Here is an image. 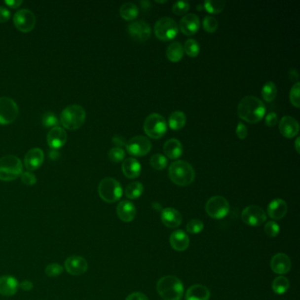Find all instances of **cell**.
I'll return each instance as SVG.
<instances>
[{
    "mask_svg": "<svg viewBox=\"0 0 300 300\" xmlns=\"http://www.w3.org/2000/svg\"><path fill=\"white\" fill-rule=\"evenodd\" d=\"M125 146L129 154L135 157H143L148 154L151 149V143L144 136H137L131 138Z\"/></svg>",
    "mask_w": 300,
    "mask_h": 300,
    "instance_id": "cell-11",
    "label": "cell"
},
{
    "mask_svg": "<svg viewBox=\"0 0 300 300\" xmlns=\"http://www.w3.org/2000/svg\"><path fill=\"white\" fill-rule=\"evenodd\" d=\"M157 291L165 300H180L183 298L184 288L182 281L174 276H163L158 280Z\"/></svg>",
    "mask_w": 300,
    "mask_h": 300,
    "instance_id": "cell-3",
    "label": "cell"
},
{
    "mask_svg": "<svg viewBox=\"0 0 300 300\" xmlns=\"http://www.w3.org/2000/svg\"><path fill=\"white\" fill-rule=\"evenodd\" d=\"M116 213H117L118 218L122 220V222L125 223H130L131 221H133L137 214L136 207L134 204L130 202V201H122L120 202L116 208Z\"/></svg>",
    "mask_w": 300,
    "mask_h": 300,
    "instance_id": "cell-22",
    "label": "cell"
},
{
    "mask_svg": "<svg viewBox=\"0 0 300 300\" xmlns=\"http://www.w3.org/2000/svg\"><path fill=\"white\" fill-rule=\"evenodd\" d=\"M277 95V88L274 82L268 81L262 86V96L266 102H271L276 99Z\"/></svg>",
    "mask_w": 300,
    "mask_h": 300,
    "instance_id": "cell-33",
    "label": "cell"
},
{
    "mask_svg": "<svg viewBox=\"0 0 300 300\" xmlns=\"http://www.w3.org/2000/svg\"><path fill=\"white\" fill-rule=\"evenodd\" d=\"M178 25L169 17H163L156 22L154 33L156 37L161 41H171L178 35Z\"/></svg>",
    "mask_w": 300,
    "mask_h": 300,
    "instance_id": "cell-8",
    "label": "cell"
},
{
    "mask_svg": "<svg viewBox=\"0 0 300 300\" xmlns=\"http://www.w3.org/2000/svg\"><path fill=\"white\" fill-rule=\"evenodd\" d=\"M22 163L14 155H6L0 158V180L10 182L21 176L22 174Z\"/></svg>",
    "mask_w": 300,
    "mask_h": 300,
    "instance_id": "cell-5",
    "label": "cell"
},
{
    "mask_svg": "<svg viewBox=\"0 0 300 300\" xmlns=\"http://www.w3.org/2000/svg\"><path fill=\"white\" fill-rule=\"evenodd\" d=\"M144 130L146 134L152 139L163 138L167 131L166 119L157 113L150 114L145 120Z\"/></svg>",
    "mask_w": 300,
    "mask_h": 300,
    "instance_id": "cell-7",
    "label": "cell"
},
{
    "mask_svg": "<svg viewBox=\"0 0 300 300\" xmlns=\"http://www.w3.org/2000/svg\"><path fill=\"white\" fill-rule=\"evenodd\" d=\"M65 268L72 276H81L88 269L87 261L79 256H70L65 260Z\"/></svg>",
    "mask_w": 300,
    "mask_h": 300,
    "instance_id": "cell-15",
    "label": "cell"
},
{
    "mask_svg": "<svg viewBox=\"0 0 300 300\" xmlns=\"http://www.w3.org/2000/svg\"><path fill=\"white\" fill-rule=\"evenodd\" d=\"M183 152V147L182 143L176 138H171L167 140L164 145V153L170 159H176L180 158Z\"/></svg>",
    "mask_w": 300,
    "mask_h": 300,
    "instance_id": "cell-28",
    "label": "cell"
},
{
    "mask_svg": "<svg viewBox=\"0 0 300 300\" xmlns=\"http://www.w3.org/2000/svg\"><path fill=\"white\" fill-rule=\"evenodd\" d=\"M203 28L206 32H216L219 28V22L214 17L206 16L203 19Z\"/></svg>",
    "mask_w": 300,
    "mask_h": 300,
    "instance_id": "cell-40",
    "label": "cell"
},
{
    "mask_svg": "<svg viewBox=\"0 0 300 300\" xmlns=\"http://www.w3.org/2000/svg\"><path fill=\"white\" fill-rule=\"evenodd\" d=\"M161 221L166 227L175 229L183 222L182 214L174 208H166L161 211Z\"/></svg>",
    "mask_w": 300,
    "mask_h": 300,
    "instance_id": "cell-21",
    "label": "cell"
},
{
    "mask_svg": "<svg viewBox=\"0 0 300 300\" xmlns=\"http://www.w3.org/2000/svg\"><path fill=\"white\" fill-rule=\"evenodd\" d=\"M150 164L155 170H164L168 164V160L166 156L156 153L150 157Z\"/></svg>",
    "mask_w": 300,
    "mask_h": 300,
    "instance_id": "cell-37",
    "label": "cell"
},
{
    "mask_svg": "<svg viewBox=\"0 0 300 300\" xmlns=\"http://www.w3.org/2000/svg\"><path fill=\"white\" fill-rule=\"evenodd\" d=\"M11 17V12L4 6H0V23L6 22Z\"/></svg>",
    "mask_w": 300,
    "mask_h": 300,
    "instance_id": "cell-49",
    "label": "cell"
},
{
    "mask_svg": "<svg viewBox=\"0 0 300 300\" xmlns=\"http://www.w3.org/2000/svg\"><path fill=\"white\" fill-rule=\"evenodd\" d=\"M237 111L239 118L245 122L257 123L264 117L266 107L260 99L249 95L240 100Z\"/></svg>",
    "mask_w": 300,
    "mask_h": 300,
    "instance_id": "cell-1",
    "label": "cell"
},
{
    "mask_svg": "<svg viewBox=\"0 0 300 300\" xmlns=\"http://www.w3.org/2000/svg\"><path fill=\"white\" fill-rule=\"evenodd\" d=\"M156 2H157V3H161V4H162V3H166V1H156Z\"/></svg>",
    "mask_w": 300,
    "mask_h": 300,
    "instance_id": "cell-56",
    "label": "cell"
},
{
    "mask_svg": "<svg viewBox=\"0 0 300 300\" xmlns=\"http://www.w3.org/2000/svg\"><path fill=\"white\" fill-rule=\"evenodd\" d=\"M143 192H144V185L139 182L130 183L126 187L125 195L131 200L139 198L142 195Z\"/></svg>",
    "mask_w": 300,
    "mask_h": 300,
    "instance_id": "cell-32",
    "label": "cell"
},
{
    "mask_svg": "<svg viewBox=\"0 0 300 300\" xmlns=\"http://www.w3.org/2000/svg\"><path fill=\"white\" fill-rule=\"evenodd\" d=\"M204 225L199 219H192L187 225V231L191 234H197L203 231Z\"/></svg>",
    "mask_w": 300,
    "mask_h": 300,
    "instance_id": "cell-43",
    "label": "cell"
},
{
    "mask_svg": "<svg viewBox=\"0 0 300 300\" xmlns=\"http://www.w3.org/2000/svg\"><path fill=\"white\" fill-rule=\"evenodd\" d=\"M270 268L276 274L284 275L292 268V261L287 255L279 253L272 257Z\"/></svg>",
    "mask_w": 300,
    "mask_h": 300,
    "instance_id": "cell-18",
    "label": "cell"
},
{
    "mask_svg": "<svg viewBox=\"0 0 300 300\" xmlns=\"http://www.w3.org/2000/svg\"><path fill=\"white\" fill-rule=\"evenodd\" d=\"M184 52L189 57H196L200 53V45L195 39H188L183 47Z\"/></svg>",
    "mask_w": 300,
    "mask_h": 300,
    "instance_id": "cell-36",
    "label": "cell"
},
{
    "mask_svg": "<svg viewBox=\"0 0 300 300\" xmlns=\"http://www.w3.org/2000/svg\"><path fill=\"white\" fill-rule=\"evenodd\" d=\"M288 206L283 199H275L269 203L268 206V215L274 220H280L287 214Z\"/></svg>",
    "mask_w": 300,
    "mask_h": 300,
    "instance_id": "cell-23",
    "label": "cell"
},
{
    "mask_svg": "<svg viewBox=\"0 0 300 300\" xmlns=\"http://www.w3.org/2000/svg\"><path fill=\"white\" fill-rule=\"evenodd\" d=\"M300 82H297L295 85H293L292 89H291V92H290L291 103L297 109H300Z\"/></svg>",
    "mask_w": 300,
    "mask_h": 300,
    "instance_id": "cell-41",
    "label": "cell"
},
{
    "mask_svg": "<svg viewBox=\"0 0 300 300\" xmlns=\"http://www.w3.org/2000/svg\"><path fill=\"white\" fill-rule=\"evenodd\" d=\"M205 210L208 215L212 219H221L229 213L230 204L223 196L215 195L208 200Z\"/></svg>",
    "mask_w": 300,
    "mask_h": 300,
    "instance_id": "cell-9",
    "label": "cell"
},
{
    "mask_svg": "<svg viewBox=\"0 0 300 300\" xmlns=\"http://www.w3.org/2000/svg\"><path fill=\"white\" fill-rule=\"evenodd\" d=\"M279 131L284 138H293L299 134L300 124L295 118L286 115L280 120Z\"/></svg>",
    "mask_w": 300,
    "mask_h": 300,
    "instance_id": "cell-17",
    "label": "cell"
},
{
    "mask_svg": "<svg viewBox=\"0 0 300 300\" xmlns=\"http://www.w3.org/2000/svg\"><path fill=\"white\" fill-rule=\"evenodd\" d=\"M188 10H189V3L185 2V1H178L175 4H173V7H172V12L178 16L186 14Z\"/></svg>",
    "mask_w": 300,
    "mask_h": 300,
    "instance_id": "cell-44",
    "label": "cell"
},
{
    "mask_svg": "<svg viewBox=\"0 0 300 300\" xmlns=\"http://www.w3.org/2000/svg\"><path fill=\"white\" fill-rule=\"evenodd\" d=\"M67 140V133L61 127H55L50 129L47 137V141L50 148L57 150L65 146Z\"/></svg>",
    "mask_w": 300,
    "mask_h": 300,
    "instance_id": "cell-20",
    "label": "cell"
},
{
    "mask_svg": "<svg viewBox=\"0 0 300 300\" xmlns=\"http://www.w3.org/2000/svg\"><path fill=\"white\" fill-rule=\"evenodd\" d=\"M211 292L209 289L202 284H195L186 292V300H209Z\"/></svg>",
    "mask_w": 300,
    "mask_h": 300,
    "instance_id": "cell-27",
    "label": "cell"
},
{
    "mask_svg": "<svg viewBox=\"0 0 300 300\" xmlns=\"http://www.w3.org/2000/svg\"><path fill=\"white\" fill-rule=\"evenodd\" d=\"M4 3L11 8H17L21 4H22L23 1H21V0H6V1H4Z\"/></svg>",
    "mask_w": 300,
    "mask_h": 300,
    "instance_id": "cell-52",
    "label": "cell"
},
{
    "mask_svg": "<svg viewBox=\"0 0 300 300\" xmlns=\"http://www.w3.org/2000/svg\"><path fill=\"white\" fill-rule=\"evenodd\" d=\"M98 193L106 203H115L122 197V188L115 179L107 177L102 180L99 184Z\"/></svg>",
    "mask_w": 300,
    "mask_h": 300,
    "instance_id": "cell-6",
    "label": "cell"
},
{
    "mask_svg": "<svg viewBox=\"0 0 300 300\" xmlns=\"http://www.w3.org/2000/svg\"><path fill=\"white\" fill-rule=\"evenodd\" d=\"M125 157V152L121 147H114L109 151V158L112 162H122Z\"/></svg>",
    "mask_w": 300,
    "mask_h": 300,
    "instance_id": "cell-39",
    "label": "cell"
},
{
    "mask_svg": "<svg viewBox=\"0 0 300 300\" xmlns=\"http://www.w3.org/2000/svg\"><path fill=\"white\" fill-rule=\"evenodd\" d=\"M138 7L133 3H125L120 7V15L125 21H133L138 16Z\"/></svg>",
    "mask_w": 300,
    "mask_h": 300,
    "instance_id": "cell-31",
    "label": "cell"
},
{
    "mask_svg": "<svg viewBox=\"0 0 300 300\" xmlns=\"http://www.w3.org/2000/svg\"><path fill=\"white\" fill-rule=\"evenodd\" d=\"M264 231L265 233L271 238H275L276 236L279 234L280 226L275 221H269L268 223L265 225L264 227Z\"/></svg>",
    "mask_w": 300,
    "mask_h": 300,
    "instance_id": "cell-45",
    "label": "cell"
},
{
    "mask_svg": "<svg viewBox=\"0 0 300 300\" xmlns=\"http://www.w3.org/2000/svg\"><path fill=\"white\" fill-rule=\"evenodd\" d=\"M278 122V118L277 114L275 112H270L268 113L266 117H265V125L269 128H273L277 124Z\"/></svg>",
    "mask_w": 300,
    "mask_h": 300,
    "instance_id": "cell-47",
    "label": "cell"
},
{
    "mask_svg": "<svg viewBox=\"0 0 300 300\" xmlns=\"http://www.w3.org/2000/svg\"><path fill=\"white\" fill-rule=\"evenodd\" d=\"M59 153L57 152V151H55V150H52L50 153H49V158L53 159V160H55V159H57V158H59Z\"/></svg>",
    "mask_w": 300,
    "mask_h": 300,
    "instance_id": "cell-54",
    "label": "cell"
},
{
    "mask_svg": "<svg viewBox=\"0 0 300 300\" xmlns=\"http://www.w3.org/2000/svg\"><path fill=\"white\" fill-rule=\"evenodd\" d=\"M122 170L127 178L136 179L141 174L142 167L136 158H128L122 162Z\"/></svg>",
    "mask_w": 300,
    "mask_h": 300,
    "instance_id": "cell-26",
    "label": "cell"
},
{
    "mask_svg": "<svg viewBox=\"0 0 300 300\" xmlns=\"http://www.w3.org/2000/svg\"><path fill=\"white\" fill-rule=\"evenodd\" d=\"M200 20L194 13L185 14L180 21V29L183 35L190 37L198 32L200 29Z\"/></svg>",
    "mask_w": 300,
    "mask_h": 300,
    "instance_id": "cell-16",
    "label": "cell"
},
{
    "mask_svg": "<svg viewBox=\"0 0 300 300\" xmlns=\"http://www.w3.org/2000/svg\"><path fill=\"white\" fill-rule=\"evenodd\" d=\"M19 114V108L12 99L0 98V124H9L16 120Z\"/></svg>",
    "mask_w": 300,
    "mask_h": 300,
    "instance_id": "cell-10",
    "label": "cell"
},
{
    "mask_svg": "<svg viewBox=\"0 0 300 300\" xmlns=\"http://www.w3.org/2000/svg\"><path fill=\"white\" fill-rule=\"evenodd\" d=\"M241 219L244 223L247 224L248 225L260 226L265 223L267 216L262 208L256 205H250L244 209Z\"/></svg>",
    "mask_w": 300,
    "mask_h": 300,
    "instance_id": "cell-13",
    "label": "cell"
},
{
    "mask_svg": "<svg viewBox=\"0 0 300 300\" xmlns=\"http://www.w3.org/2000/svg\"><path fill=\"white\" fill-rule=\"evenodd\" d=\"M21 182L24 183L25 185H28V186H33L35 185L37 182V177L36 175L32 174L31 172H24L22 173L21 175Z\"/></svg>",
    "mask_w": 300,
    "mask_h": 300,
    "instance_id": "cell-46",
    "label": "cell"
},
{
    "mask_svg": "<svg viewBox=\"0 0 300 300\" xmlns=\"http://www.w3.org/2000/svg\"><path fill=\"white\" fill-rule=\"evenodd\" d=\"M170 245L175 251H185L189 246V238L185 231L177 230L171 234Z\"/></svg>",
    "mask_w": 300,
    "mask_h": 300,
    "instance_id": "cell-25",
    "label": "cell"
},
{
    "mask_svg": "<svg viewBox=\"0 0 300 300\" xmlns=\"http://www.w3.org/2000/svg\"><path fill=\"white\" fill-rule=\"evenodd\" d=\"M248 130L247 126L245 125L242 122H239L238 125H237V128H236V134H237V137H238L239 139L243 140V139H245V138L248 137Z\"/></svg>",
    "mask_w": 300,
    "mask_h": 300,
    "instance_id": "cell-48",
    "label": "cell"
},
{
    "mask_svg": "<svg viewBox=\"0 0 300 300\" xmlns=\"http://www.w3.org/2000/svg\"><path fill=\"white\" fill-rule=\"evenodd\" d=\"M290 287V282L289 280L284 276H278L273 281L272 283V289L276 294H284L288 291Z\"/></svg>",
    "mask_w": 300,
    "mask_h": 300,
    "instance_id": "cell-34",
    "label": "cell"
},
{
    "mask_svg": "<svg viewBox=\"0 0 300 300\" xmlns=\"http://www.w3.org/2000/svg\"><path fill=\"white\" fill-rule=\"evenodd\" d=\"M168 175L172 183L181 187L190 185L195 178L193 166L185 160H177L172 163L168 169Z\"/></svg>",
    "mask_w": 300,
    "mask_h": 300,
    "instance_id": "cell-2",
    "label": "cell"
},
{
    "mask_svg": "<svg viewBox=\"0 0 300 300\" xmlns=\"http://www.w3.org/2000/svg\"><path fill=\"white\" fill-rule=\"evenodd\" d=\"M64 272V267L59 263H50L45 268V274L49 277H57Z\"/></svg>",
    "mask_w": 300,
    "mask_h": 300,
    "instance_id": "cell-42",
    "label": "cell"
},
{
    "mask_svg": "<svg viewBox=\"0 0 300 300\" xmlns=\"http://www.w3.org/2000/svg\"><path fill=\"white\" fill-rule=\"evenodd\" d=\"M126 300H148V298L142 292H134L127 297Z\"/></svg>",
    "mask_w": 300,
    "mask_h": 300,
    "instance_id": "cell-50",
    "label": "cell"
},
{
    "mask_svg": "<svg viewBox=\"0 0 300 300\" xmlns=\"http://www.w3.org/2000/svg\"><path fill=\"white\" fill-rule=\"evenodd\" d=\"M128 31L130 37L134 41L139 42L147 41L151 34L150 25L142 20L131 22L128 27Z\"/></svg>",
    "mask_w": 300,
    "mask_h": 300,
    "instance_id": "cell-14",
    "label": "cell"
},
{
    "mask_svg": "<svg viewBox=\"0 0 300 300\" xmlns=\"http://www.w3.org/2000/svg\"><path fill=\"white\" fill-rule=\"evenodd\" d=\"M20 287L25 292H29L34 288V284L29 280H24L21 284H20Z\"/></svg>",
    "mask_w": 300,
    "mask_h": 300,
    "instance_id": "cell-51",
    "label": "cell"
},
{
    "mask_svg": "<svg viewBox=\"0 0 300 300\" xmlns=\"http://www.w3.org/2000/svg\"><path fill=\"white\" fill-rule=\"evenodd\" d=\"M41 122L42 125L44 126L45 128H55V127H59V121L57 119L56 114L53 112L48 111L45 112L44 114L41 116Z\"/></svg>",
    "mask_w": 300,
    "mask_h": 300,
    "instance_id": "cell-38",
    "label": "cell"
},
{
    "mask_svg": "<svg viewBox=\"0 0 300 300\" xmlns=\"http://www.w3.org/2000/svg\"><path fill=\"white\" fill-rule=\"evenodd\" d=\"M13 23L17 29L21 32H30L35 29L37 18L29 9H21L15 12L13 16Z\"/></svg>",
    "mask_w": 300,
    "mask_h": 300,
    "instance_id": "cell-12",
    "label": "cell"
},
{
    "mask_svg": "<svg viewBox=\"0 0 300 300\" xmlns=\"http://www.w3.org/2000/svg\"><path fill=\"white\" fill-rule=\"evenodd\" d=\"M167 59L173 63H178L183 59L184 55V49L181 42L175 41L168 45L166 50Z\"/></svg>",
    "mask_w": 300,
    "mask_h": 300,
    "instance_id": "cell-29",
    "label": "cell"
},
{
    "mask_svg": "<svg viewBox=\"0 0 300 300\" xmlns=\"http://www.w3.org/2000/svg\"><path fill=\"white\" fill-rule=\"evenodd\" d=\"M300 137H298V138H297L296 140H295V149H296L297 152H298L299 154H300Z\"/></svg>",
    "mask_w": 300,
    "mask_h": 300,
    "instance_id": "cell-55",
    "label": "cell"
},
{
    "mask_svg": "<svg viewBox=\"0 0 300 300\" xmlns=\"http://www.w3.org/2000/svg\"><path fill=\"white\" fill-rule=\"evenodd\" d=\"M86 113L81 106L70 105L62 111L60 121L65 129L75 130L79 129L85 122Z\"/></svg>",
    "mask_w": 300,
    "mask_h": 300,
    "instance_id": "cell-4",
    "label": "cell"
},
{
    "mask_svg": "<svg viewBox=\"0 0 300 300\" xmlns=\"http://www.w3.org/2000/svg\"><path fill=\"white\" fill-rule=\"evenodd\" d=\"M226 3L225 1H215V0H208L203 4V8L205 9L209 13L218 14L223 11Z\"/></svg>",
    "mask_w": 300,
    "mask_h": 300,
    "instance_id": "cell-35",
    "label": "cell"
},
{
    "mask_svg": "<svg viewBox=\"0 0 300 300\" xmlns=\"http://www.w3.org/2000/svg\"><path fill=\"white\" fill-rule=\"evenodd\" d=\"M44 160V153L40 148H33L25 155L24 162L27 169L37 170Z\"/></svg>",
    "mask_w": 300,
    "mask_h": 300,
    "instance_id": "cell-19",
    "label": "cell"
},
{
    "mask_svg": "<svg viewBox=\"0 0 300 300\" xmlns=\"http://www.w3.org/2000/svg\"><path fill=\"white\" fill-rule=\"evenodd\" d=\"M187 117L183 111H175L169 115L168 118V125L171 130H180L185 126Z\"/></svg>",
    "mask_w": 300,
    "mask_h": 300,
    "instance_id": "cell-30",
    "label": "cell"
},
{
    "mask_svg": "<svg viewBox=\"0 0 300 300\" xmlns=\"http://www.w3.org/2000/svg\"><path fill=\"white\" fill-rule=\"evenodd\" d=\"M20 287L18 280L12 276H0V294L3 296H13Z\"/></svg>",
    "mask_w": 300,
    "mask_h": 300,
    "instance_id": "cell-24",
    "label": "cell"
},
{
    "mask_svg": "<svg viewBox=\"0 0 300 300\" xmlns=\"http://www.w3.org/2000/svg\"><path fill=\"white\" fill-rule=\"evenodd\" d=\"M289 77L291 80L298 81L299 80V73L296 69H291L289 71ZM299 82V81H298Z\"/></svg>",
    "mask_w": 300,
    "mask_h": 300,
    "instance_id": "cell-53",
    "label": "cell"
}]
</instances>
